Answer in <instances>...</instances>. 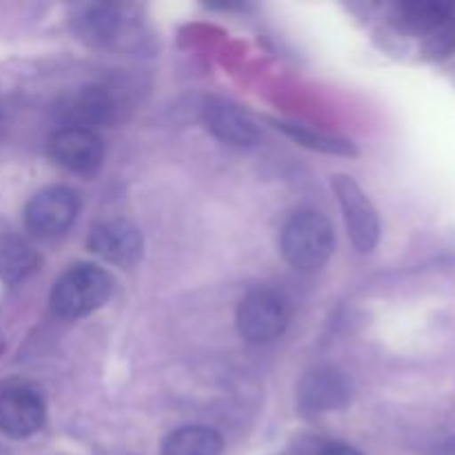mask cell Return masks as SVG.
I'll use <instances>...</instances> for the list:
<instances>
[{
  "instance_id": "ba28073f",
  "label": "cell",
  "mask_w": 455,
  "mask_h": 455,
  "mask_svg": "<svg viewBox=\"0 0 455 455\" xmlns=\"http://www.w3.org/2000/svg\"><path fill=\"white\" fill-rule=\"evenodd\" d=\"M351 398V387L336 369H315L298 389V407L305 416L342 409Z\"/></svg>"
},
{
  "instance_id": "e0dca14e",
  "label": "cell",
  "mask_w": 455,
  "mask_h": 455,
  "mask_svg": "<svg viewBox=\"0 0 455 455\" xmlns=\"http://www.w3.org/2000/svg\"><path fill=\"white\" fill-rule=\"evenodd\" d=\"M431 455H455V438H447L443 443L435 444L434 453Z\"/></svg>"
},
{
  "instance_id": "4fadbf2b",
  "label": "cell",
  "mask_w": 455,
  "mask_h": 455,
  "mask_svg": "<svg viewBox=\"0 0 455 455\" xmlns=\"http://www.w3.org/2000/svg\"><path fill=\"white\" fill-rule=\"evenodd\" d=\"M38 267V253L18 235H0V280L18 283Z\"/></svg>"
},
{
  "instance_id": "277c9868",
  "label": "cell",
  "mask_w": 455,
  "mask_h": 455,
  "mask_svg": "<svg viewBox=\"0 0 455 455\" xmlns=\"http://www.w3.org/2000/svg\"><path fill=\"white\" fill-rule=\"evenodd\" d=\"M333 189L340 200L347 231H349V238L355 244V249L363 253L376 249L378 240H380V218H378L376 207L367 198L363 187L354 178L336 176L333 178Z\"/></svg>"
},
{
  "instance_id": "8992f818",
  "label": "cell",
  "mask_w": 455,
  "mask_h": 455,
  "mask_svg": "<svg viewBox=\"0 0 455 455\" xmlns=\"http://www.w3.org/2000/svg\"><path fill=\"white\" fill-rule=\"evenodd\" d=\"M49 154L69 172L89 173L102 164L105 147L96 132L78 127H62L49 140Z\"/></svg>"
},
{
  "instance_id": "2e32d148",
  "label": "cell",
  "mask_w": 455,
  "mask_h": 455,
  "mask_svg": "<svg viewBox=\"0 0 455 455\" xmlns=\"http://www.w3.org/2000/svg\"><path fill=\"white\" fill-rule=\"evenodd\" d=\"M320 455H363L358 449L349 447V444H342V443H331L323 449Z\"/></svg>"
},
{
  "instance_id": "8fae6325",
  "label": "cell",
  "mask_w": 455,
  "mask_h": 455,
  "mask_svg": "<svg viewBox=\"0 0 455 455\" xmlns=\"http://www.w3.org/2000/svg\"><path fill=\"white\" fill-rule=\"evenodd\" d=\"M111 111H114V102L107 96V92L98 87H84L71 93L60 107L62 120L67 123L65 127L89 129V132H93L98 124L109 123Z\"/></svg>"
},
{
  "instance_id": "30bf717a",
  "label": "cell",
  "mask_w": 455,
  "mask_h": 455,
  "mask_svg": "<svg viewBox=\"0 0 455 455\" xmlns=\"http://www.w3.org/2000/svg\"><path fill=\"white\" fill-rule=\"evenodd\" d=\"M204 123L220 138L222 142L234 147H251L260 140V129L249 114L238 105L222 98H212L204 105Z\"/></svg>"
},
{
  "instance_id": "52a82bcc",
  "label": "cell",
  "mask_w": 455,
  "mask_h": 455,
  "mask_svg": "<svg viewBox=\"0 0 455 455\" xmlns=\"http://www.w3.org/2000/svg\"><path fill=\"white\" fill-rule=\"evenodd\" d=\"M44 404L36 391L12 387L0 391V431L9 438H29L43 427Z\"/></svg>"
},
{
  "instance_id": "5bb4252c",
  "label": "cell",
  "mask_w": 455,
  "mask_h": 455,
  "mask_svg": "<svg viewBox=\"0 0 455 455\" xmlns=\"http://www.w3.org/2000/svg\"><path fill=\"white\" fill-rule=\"evenodd\" d=\"M275 127L283 129L287 136H291L298 145L309 147V149L315 151H324V154H333V156H358V147L354 145L347 138H338V136H329V133L315 132V129L305 127V124H296V123H275Z\"/></svg>"
},
{
  "instance_id": "9a60e30c",
  "label": "cell",
  "mask_w": 455,
  "mask_h": 455,
  "mask_svg": "<svg viewBox=\"0 0 455 455\" xmlns=\"http://www.w3.org/2000/svg\"><path fill=\"white\" fill-rule=\"evenodd\" d=\"M404 12H407L409 20L418 22V25H435V22L443 20L447 9H444L443 4L425 3V4H407Z\"/></svg>"
},
{
  "instance_id": "7a4b0ae2",
  "label": "cell",
  "mask_w": 455,
  "mask_h": 455,
  "mask_svg": "<svg viewBox=\"0 0 455 455\" xmlns=\"http://www.w3.org/2000/svg\"><path fill=\"white\" fill-rule=\"evenodd\" d=\"M111 278L96 265H76L58 280L52 291V307L65 318H83L100 309L111 296Z\"/></svg>"
},
{
  "instance_id": "3957f363",
  "label": "cell",
  "mask_w": 455,
  "mask_h": 455,
  "mask_svg": "<svg viewBox=\"0 0 455 455\" xmlns=\"http://www.w3.org/2000/svg\"><path fill=\"white\" fill-rule=\"evenodd\" d=\"M289 324V307L275 291L258 289L238 307V331L253 345H265L284 333Z\"/></svg>"
},
{
  "instance_id": "6da1fadb",
  "label": "cell",
  "mask_w": 455,
  "mask_h": 455,
  "mask_svg": "<svg viewBox=\"0 0 455 455\" xmlns=\"http://www.w3.org/2000/svg\"><path fill=\"white\" fill-rule=\"evenodd\" d=\"M280 247L289 265L296 269H320L333 253L331 225L318 212H298L284 225Z\"/></svg>"
},
{
  "instance_id": "9c48e42d",
  "label": "cell",
  "mask_w": 455,
  "mask_h": 455,
  "mask_svg": "<svg viewBox=\"0 0 455 455\" xmlns=\"http://www.w3.org/2000/svg\"><path fill=\"white\" fill-rule=\"evenodd\" d=\"M89 249L114 265L129 267L140 260L142 235L132 222L107 220L93 227L89 235Z\"/></svg>"
},
{
  "instance_id": "5b68a950",
  "label": "cell",
  "mask_w": 455,
  "mask_h": 455,
  "mask_svg": "<svg viewBox=\"0 0 455 455\" xmlns=\"http://www.w3.org/2000/svg\"><path fill=\"white\" fill-rule=\"evenodd\" d=\"M78 196L67 187H52L29 200L25 209V225L36 238L62 235L78 216Z\"/></svg>"
},
{
  "instance_id": "7c38bea8",
  "label": "cell",
  "mask_w": 455,
  "mask_h": 455,
  "mask_svg": "<svg viewBox=\"0 0 455 455\" xmlns=\"http://www.w3.org/2000/svg\"><path fill=\"white\" fill-rule=\"evenodd\" d=\"M222 438L209 427L194 425L173 431L164 440V455H220Z\"/></svg>"
}]
</instances>
